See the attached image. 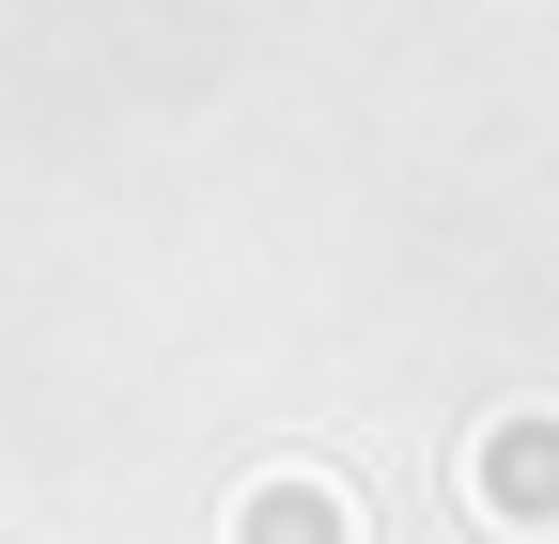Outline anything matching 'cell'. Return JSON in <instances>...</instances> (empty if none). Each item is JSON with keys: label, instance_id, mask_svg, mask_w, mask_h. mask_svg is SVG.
I'll list each match as a JSON object with an SVG mask.
<instances>
[{"label": "cell", "instance_id": "obj_1", "mask_svg": "<svg viewBox=\"0 0 559 544\" xmlns=\"http://www.w3.org/2000/svg\"><path fill=\"white\" fill-rule=\"evenodd\" d=\"M466 483H481L498 529H559V404H513V421L466 451Z\"/></svg>", "mask_w": 559, "mask_h": 544}, {"label": "cell", "instance_id": "obj_2", "mask_svg": "<svg viewBox=\"0 0 559 544\" xmlns=\"http://www.w3.org/2000/svg\"><path fill=\"white\" fill-rule=\"evenodd\" d=\"M249 544H342V498H326V483H280V498L249 513Z\"/></svg>", "mask_w": 559, "mask_h": 544}]
</instances>
